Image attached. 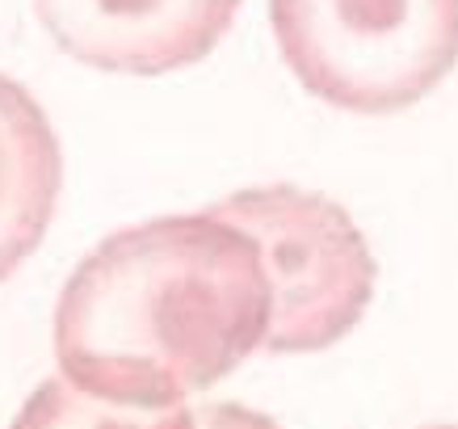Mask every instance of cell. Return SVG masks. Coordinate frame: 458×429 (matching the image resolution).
<instances>
[{"mask_svg":"<svg viewBox=\"0 0 458 429\" xmlns=\"http://www.w3.org/2000/svg\"><path fill=\"white\" fill-rule=\"evenodd\" d=\"M425 429H458V425H425Z\"/></svg>","mask_w":458,"mask_h":429,"instance_id":"obj_8","label":"cell"},{"mask_svg":"<svg viewBox=\"0 0 458 429\" xmlns=\"http://www.w3.org/2000/svg\"><path fill=\"white\" fill-rule=\"evenodd\" d=\"M194 425L198 429H282L274 416L257 413V408H249V404H202V408H194Z\"/></svg>","mask_w":458,"mask_h":429,"instance_id":"obj_7","label":"cell"},{"mask_svg":"<svg viewBox=\"0 0 458 429\" xmlns=\"http://www.w3.org/2000/svg\"><path fill=\"white\" fill-rule=\"evenodd\" d=\"M64 190V148L26 84L0 76V282L42 245Z\"/></svg>","mask_w":458,"mask_h":429,"instance_id":"obj_5","label":"cell"},{"mask_svg":"<svg viewBox=\"0 0 458 429\" xmlns=\"http://www.w3.org/2000/svg\"><path fill=\"white\" fill-rule=\"evenodd\" d=\"M64 56L98 72L165 76L207 59L240 13V0H34Z\"/></svg>","mask_w":458,"mask_h":429,"instance_id":"obj_4","label":"cell"},{"mask_svg":"<svg viewBox=\"0 0 458 429\" xmlns=\"http://www.w3.org/2000/svg\"><path fill=\"white\" fill-rule=\"evenodd\" d=\"M207 210L240 227L261 253L269 278L265 354L328 349L366 316L378 265L341 202L278 181L227 194Z\"/></svg>","mask_w":458,"mask_h":429,"instance_id":"obj_3","label":"cell"},{"mask_svg":"<svg viewBox=\"0 0 458 429\" xmlns=\"http://www.w3.org/2000/svg\"><path fill=\"white\" fill-rule=\"evenodd\" d=\"M269 329L261 253L227 219L160 215L106 236L55 304L59 374L110 404L168 408L236 371Z\"/></svg>","mask_w":458,"mask_h":429,"instance_id":"obj_1","label":"cell"},{"mask_svg":"<svg viewBox=\"0 0 458 429\" xmlns=\"http://www.w3.org/2000/svg\"><path fill=\"white\" fill-rule=\"evenodd\" d=\"M294 81L345 114H400L458 64V0H269Z\"/></svg>","mask_w":458,"mask_h":429,"instance_id":"obj_2","label":"cell"},{"mask_svg":"<svg viewBox=\"0 0 458 429\" xmlns=\"http://www.w3.org/2000/svg\"><path fill=\"white\" fill-rule=\"evenodd\" d=\"M13 429H198L194 408L168 404V408H135L110 404L81 391L64 374L47 379L13 416Z\"/></svg>","mask_w":458,"mask_h":429,"instance_id":"obj_6","label":"cell"}]
</instances>
